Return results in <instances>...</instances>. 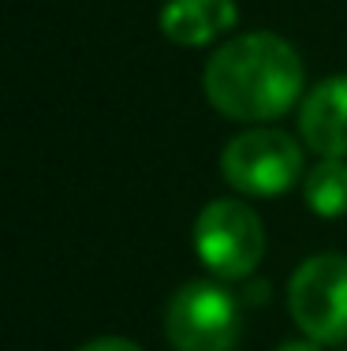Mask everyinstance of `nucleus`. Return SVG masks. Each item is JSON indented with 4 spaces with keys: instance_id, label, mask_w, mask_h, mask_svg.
<instances>
[{
    "instance_id": "obj_1",
    "label": "nucleus",
    "mask_w": 347,
    "mask_h": 351,
    "mask_svg": "<svg viewBox=\"0 0 347 351\" xmlns=\"http://www.w3.org/2000/svg\"><path fill=\"white\" fill-rule=\"evenodd\" d=\"M205 97L220 116L266 123L284 116L303 94V60L280 34H239L205 64Z\"/></svg>"
},
{
    "instance_id": "obj_2",
    "label": "nucleus",
    "mask_w": 347,
    "mask_h": 351,
    "mask_svg": "<svg viewBox=\"0 0 347 351\" xmlns=\"http://www.w3.org/2000/svg\"><path fill=\"white\" fill-rule=\"evenodd\" d=\"M287 311L318 344L347 340V258L313 254L287 280Z\"/></svg>"
},
{
    "instance_id": "obj_3",
    "label": "nucleus",
    "mask_w": 347,
    "mask_h": 351,
    "mask_svg": "<svg viewBox=\"0 0 347 351\" xmlns=\"http://www.w3.org/2000/svg\"><path fill=\"white\" fill-rule=\"evenodd\" d=\"M220 172L243 195H254V198L284 195L303 176V149L287 131L254 128L235 135L224 146Z\"/></svg>"
},
{
    "instance_id": "obj_4",
    "label": "nucleus",
    "mask_w": 347,
    "mask_h": 351,
    "mask_svg": "<svg viewBox=\"0 0 347 351\" xmlns=\"http://www.w3.org/2000/svg\"><path fill=\"white\" fill-rule=\"evenodd\" d=\"M194 247L209 273H217L220 280H243L266 254V228L250 206L217 198L198 213Z\"/></svg>"
},
{
    "instance_id": "obj_5",
    "label": "nucleus",
    "mask_w": 347,
    "mask_h": 351,
    "mask_svg": "<svg viewBox=\"0 0 347 351\" xmlns=\"http://www.w3.org/2000/svg\"><path fill=\"white\" fill-rule=\"evenodd\" d=\"M164 332L176 351H231L239 340V303L220 284L191 280L172 295Z\"/></svg>"
},
{
    "instance_id": "obj_6",
    "label": "nucleus",
    "mask_w": 347,
    "mask_h": 351,
    "mask_svg": "<svg viewBox=\"0 0 347 351\" xmlns=\"http://www.w3.org/2000/svg\"><path fill=\"white\" fill-rule=\"evenodd\" d=\"M303 142L321 157H347V75L318 82L299 105Z\"/></svg>"
},
{
    "instance_id": "obj_7",
    "label": "nucleus",
    "mask_w": 347,
    "mask_h": 351,
    "mask_svg": "<svg viewBox=\"0 0 347 351\" xmlns=\"http://www.w3.org/2000/svg\"><path fill=\"white\" fill-rule=\"evenodd\" d=\"M235 15L239 12L231 0H168L161 8V30L176 45L198 49L231 30Z\"/></svg>"
},
{
    "instance_id": "obj_8",
    "label": "nucleus",
    "mask_w": 347,
    "mask_h": 351,
    "mask_svg": "<svg viewBox=\"0 0 347 351\" xmlns=\"http://www.w3.org/2000/svg\"><path fill=\"white\" fill-rule=\"evenodd\" d=\"M303 198L318 217H344L347 213V161L321 157V165L303 180Z\"/></svg>"
},
{
    "instance_id": "obj_9",
    "label": "nucleus",
    "mask_w": 347,
    "mask_h": 351,
    "mask_svg": "<svg viewBox=\"0 0 347 351\" xmlns=\"http://www.w3.org/2000/svg\"><path fill=\"white\" fill-rule=\"evenodd\" d=\"M79 351H142L135 340H123V337H97L90 344H82Z\"/></svg>"
},
{
    "instance_id": "obj_10",
    "label": "nucleus",
    "mask_w": 347,
    "mask_h": 351,
    "mask_svg": "<svg viewBox=\"0 0 347 351\" xmlns=\"http://www.w3.org/2000/svg\"><path fill=\"white\" fill-rule=\"evenodd\" d=\"M277 351H321L318 340H287V344H280Z\"/></svg>"
}]
</instances>
